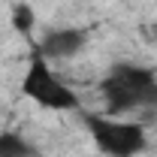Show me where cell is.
<instances>
[{"instance_id": "7a4b0ae2", "label": "cell", "mask_w": 157, "mask_h": 157, "mask_svg": "<svg viewBox=\"0 0 157 157\" xmlns=\"http://www.w3.org/2000/svg\"><path fill=\"white\" fill-rule=\"evenodd\" d=\"M85 127L106 157H136L148 145L145 127L136 121H121L115 115H85Z\"/></svg>"}, {"instance_id": "3957f363", "label": "cell", "mask_w": 157, "mask_h": 157, "mask_svg": "<svg viewBox=\"0 0 157 157\" xmlns=\"http://www.w3.org/2000/svg\"><path fill=\"white\" fill-rule=\"evenodd\" d=\"M21 94L30 97L36 106H42V109H55V112H73V109H78L76 91L60 82V76L48 67V60L42 58L39 52L30 58L27 70H24Z\"/></svg>"}, {"instance_id": "6da1fadb", "label": "cell", "mask_w": 157, "mask_h": 157, "mask_svg": "<svg viewBox=\"0 0 157 157\" xmlns=\"http://www.w3.org/2000/svg\"><path fill=\"white\" fill-rule=\"evenodd\" d=\"M109 115H124L133 109H157V73L139 63H115L100 82Z\"/></svg>"}, {"instance_id": "277c9868", "label": "cell", "mask_w": 157, "mask_h": 157, "mask_svg": "<svg viewBox=\"0 0 157 157\" xmlns=\"http://www.w3.org/2000/svg\"><path fill=\"white\" fill-rule=\"evenodd\" d=\"M82 45H85V30H78V27H55V30H48L42 36L39 55L45 60H67L73 55H78Z\"/></svg>"}, {"instance_id": "8992f818", "label": "cell", "mask_w": 157, "mask_h": 157, "mask_svg": "<svg viewBox=\"0 0 157 157\" xmlns=\"http://www.w3.org/2000/svg\"><path fill=\"white\" fill-rule=\"evenodd\" d=\"M33 24H36V12L27 3H15L12 6V27L18 30L21 36H30L33 33Z\"/></svg>"}, {"instance_id": "5b68a950", "label": "cell", "mask_w": 157, "mask_h": 157, "mask_svg": "<svg viewBox=\"0 0 157 157\" xmlns=\"http://www.w3.org/2000/svg\"><path fill=\"white\" fill-rule=\"evenodd\" d=\"M0 157H39V151L24 136L12 133V130H3L0 133Z\"/></svg>"}]
</instances>
